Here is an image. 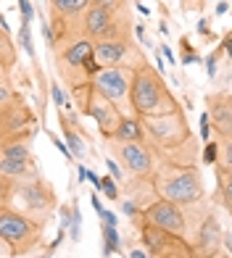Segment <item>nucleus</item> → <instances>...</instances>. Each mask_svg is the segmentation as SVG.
<instances>
[{
  "mask_svg": "<svg viewBox=\"0 0 232 258\" xmlns=\"http://www.w3.org/2000/svg\"><path fill=\"white\" fill-rule=\"evenodd\" d=\"M108 27H111V14H108V11H100V8L92 6V8L87 11V16H85V29H87V34H92V37H100V34L108 32Z\"/></svg>",
  "mask_w": 232,
  "mask_h": 258,
  "instance_id": "f8f14e48",
  "label": "nucleus"
},
{
  "mask_svg": "<svg viewBox=\"0 0 232 258\" xmlns=\"http://www.w3.org/2000/svg\"><path fill=\"white\" fill-rule=\"evenodd\" d=\"M19 45L27 50V55H34V45H32V34H29V24H24L19 29Z\"/></svg>",
  "mask_w": 232,
  "mask_h": 258,
  "instance_id": "4be33fe9",
  "label": "nucleus"
},
{
  "mask_svg": "<svg viewBox=\"0 0 232 258\" xmlns=\"http://www.w3.org/2000/svg\"><path fill=\"white\" fill-rule=\"evenodd\" d=\"M19 11H21V19H24V24H32L34 11H32V3H29V0H19Z\"/></svg>",
  "mask_w": 232,
  "mask_h": 258,
  "instance_id": "393cba45",
  "label": "nucleus"
},
{
  "mask_svg": "<svg viewBox=\"0 0 232 258\" xmlns=\"http://www.w3.org/2000/svg\"><path fill=\"white\" fill-rule=\"evenodd\" d=\"M208 105H211V111H208V119H214V124H216V129H219V135H222V137H229L232 121H229V100H227V95L211 98V100H208Z\"/></svg>",
  "mask_w": 232,
  "mask_h": 258,
  "instance_id": "9d476101",
  "label": "nucleus"
},
{
  "mask_svg": "<svg viewBox=\"0 0 232 258\" xmlns=\"http://www.w3.org/2000/svg\"><path fill=\"white\" fill-rule=\"evenodd\" d=\"M95 92L103 95L106 100H122L127 95V77L122 72H116V69H106V72H98L95 74Z\"/></svg>",
  "mask_w": 232,
  "mask_h": 258,
  "instance_id": "0eeeda50",
  "label": "nucleus"
},
{
  "mask_svg": "<svg viewBox=\"0 0 232 258\" xmlns=\"http://www.w3.org/2000/svg\"><path fill=\"white\" fill-rule=\"evenodd\" d=\"M92 53V42H87V40H79V42H74L72 45V50H66V55H64V61L69 63V66H82V61Z\"/></svg>",
  "mask_w": 232,
  "mask_h": 258,
  "instance_id": "2eb2a0df",
  "label": "nucleus"
},
{
  "mask_svg": "<svg viewBox=\"0 0 232 258\" xmlns=\"http://www.w3.org/2000/svg\"><path fill=\"white\" fill-rule=\"evenodd\" d=\"M87 3L90 0H53L55 11L58 14H66V16H72V14H77V11L87 8Z\"/></svg>",
  "mask_w": 232,
  "mask_h": 258,
  "instance_id": "6ab92c4d",
  "label": "nucleus"
},
{
  "mask_svg": "<svg viewBox=\"0 0 232 258\" xmlns=\"http://www.w3.org/2000/svg\"><path fill=\"white\" fill-rule=\"evenodd\" d=\"M79 227H82L79 208H72V216H69V232H72V240H79Z\"/></svg>",
  "mask_w": 232,
  "mask_h": 258,
  "instance_id": "5701e85b",
  "label": "nucleus"
},
{
  "mask_svg": "<svg viewBox=\"0 0 232 258\" xmlns=\"http://www.w3.org/2000/svg\"><path fill=\"white\" fill-rule=\"evenodd\" d=\"M216 158H219V148H216V143H208L206 145V153H203V163H216Z\"/></svg>",
  "mask_w": 232,
  "mask_h": 258,
  "instance_id": "b1692460",
  "label": "nucleus"
},
{
  "mask_svg": "<svg viewBox=\"0 0 232 258\" xmlns=\"http://www.w3.org/2000/svg\"><path fill=\"white\" fill-rule=\"evenodd\" d=\"M3 158H14V161H27L29 158V145L27 143H14L3 148Z\"/></svg>",
  "mask_w": 232,
  "mask_h": 258,
  "instance_id": "aec40b11",
  "label": "nucleus"
},
{
  "mask_svg": "<svg viewBox=\"0 0 232 258\" xmlns=\"http://www.w3.org/2000/svg\"><path fill=\"white\" fill-rule=\"evenodd\" d=\"M166 100V90L161 85V79L150 72V66H140L132 74V105L140 113H153L161 108V103Z\"/></svg>",
  "mask_w": 232,
  "mask_h": 258,
  "instance_id": "f257e3e1",
  "label": "nucleus"
},
{
  "mask_svg": "<svg viewBox=\"0 0 232 258\" xmlns=\"http://www.w3.org/2000/svg\"><path fill=\"white\" fill-rule=\"evenodd\" d=\"M201 137H203V140L211 137V119H208V113L201 116Z\"/></svg>",
  "mask_w": 232,
  "mask_h": 258,
  "instance_id": "bb28decb",
  "label": "nucleus"
},
{
  "mask_svg": "<svg viewBox=\"0 0 232 258\" xmlns=\"http://www.w3.org/2000/svg\"><path fill=\"white\" fill-rule=\"evenodd\" d=\"M113 137H119L122 143H137V140L143 137V129L135 119H122L119 126H116V132H113Z\"/></svg>",
  "mask_w": 232,
  "mask_h": 258,
  "instance_id": "4468645a",
  "label": "nucleus"
},
{
  "mask_svg": "<svg viewBox=\"0 0 232 258\" xmlns=\"http://www.w3.org/2000/svg\"><path fill=\"white\" fill-rule=\"evenodd\" d=\"M6 195H8V182L0 177V201H6Z\"/></svg>",
  "mask_w": 232,
  "mask_h": 258,
  "instance_id": "f704fd0d",
  "label": "nucleus"
},
{
  "mask_svg": "<svg viewBox=\"0 0 232 258\" xmlns=\"http://www.w3.org/2000/svg\"><path fill=\"white\" fill-rule=\"evenodd\" d=\"M143 242L153 258H193V248L180 234H171V232L158 229L153 224H145Z\"/></svg>",
  "mask_w": 232,
  "mask_h": 258,
  "instance_id": "7ed1b4c3",
  "label": "nucleus"
},
{
  "mask_svg": "<svg viewBox=\"0 0 232 258\" xmlns=\"http://www.w3.org/2000/svg\"><path fill=\"white\" fill-rule=\"evenodd\" d=\"M161 53H164V58H169V61L174 63V53H171V48H169V45H164V48H161Z\"/></svg>",
  "mask_w": 232,
  "mask_h": 258,
  "instance_id": "c9c22d12",
  "label": "nucleus"
},
{
  "mask_svg": "<svg viewBox=\"0 0 232 258\" xmlns=\"http://www.w3.org/2000/svg\"><path fill=\"white\" fill-rule=\"evenodd\" d=\"M100 219H103V224H108V227H116V216H113V214H108L106 208L100 211Z\"/></svg>",
  "mask_w": 232,
  "mask_h": 258,
  "instance_id": "7c9ffc66",
  "label": "nucleus"
},
{
  "mask_svg": "<svg viewBox=\"0 0 232 258\" xmlns=\"http://www.w3.org/2000/svg\"><path fill=\"white\" fill-rule=\"evenodd\" d=\"M201 248H206L208 253L216 250V242H219V221L214 216H208L206 219V224L201 227Z\"/></svg>",
  "mask_w": 232,
  "mask_h": 258,
  "instance_id": "ddd939ff",
  "label": "nucleus"
},
{
  "mask_svg": "<svg viewBox=\"0 0 232 258\" xmlns=\"http://www.w3.org/2000/svg\"><path fill=\"white\" fill-rule=\"evenodd\" d=\"M0 240L14 253H24L32 248V242L37 240V227L32 224L27 216L16 214V211L0 208Z\"/></svg>",
  "mask_w": 232,
  "mask_h": 258,
  "instance_id": "f03ea898",
  "label": "nucleus"
},
{
  "mask_svg": "<svg viewBox=\"0 0 232 258\" xmlns=\"http://www.w3.org/2000/svg\"><path fill=\"white\" fill-rule=\"evenodd\" d=\"M130 255H132V258H145V253H143V250H132Z\"/></svg>",
  "mask_w": 232,
  "mask_h": 258,
  "instance_id": "58836bf2",
  "label": "nucleus"
},
{
  "mask_svg": "<svg viewBox=\"0 0 232 258\" xmlns=\"http://www.w3.org/2000/svg\"><path fill=\"white\" fill-rule=\"evenodd\" d=\"M27 161H14V158H3L0 161V174L3 177H21V174H27Z\"/></svg>",
  "mask_w": 232,
  "mask_h": 258,
  "instance_id": "f3484780",
  "label": "nucleus"
},
{
  "mask_svg": "<svg viewBox=\"0 0 232 258\" xmlns=\"http://www.w3.org/2000/svg\"><path fill=\"white\" fill-rule=\"evenodd\" d=\"M92 208H95L98 214H100V211H103V206H100V201H98V198H92Z\"/></svg>",
  "mask_w": 232,
  "mask_h": 258,
  "instance_id": "4c0bfd02",
  "label": "nucleus"
},
{
  "mask_svg": "<svg viewBox=\"0 0 232 258\" xmlns=\"http://www.w3.org/2000/svg\"><path fill=\"white\" fill-rule=\"evenodd\" d=\"M98 190H100L103 195H106L108 201H116V198H119V190H116V182H113L111 177H103V179H100V187H98Z\"/></svg>",
  "mask_w": 232,
  "mask_h": 258,
  "instance_id": "412c9836",
  "label": "nucleus"
},
{
  "mask_svg": "<svg viewBox=\"0 0 232 258\" xmlns=\"http://www.w3.org/2000/svg\"><path fill=\"white\" fill-rule=\"evenodd\" d=\"M82 69H85V74H90V77H95L98 72H100V66H98V61H95V58H92V53L85 58V61H82Z\"/></svg>",
  "mask_w": 232,
  "mask_h": 258,
  "instance_id": "a878e982",
  "label": "nucleus"
},
{
  "mask_svg": "<svg viewBox=\"0 0 232 258\" xmlns=\"http://www.w3.org/2000/svg\"><path fill=\"white\" fill-rule=\"evenodd\" d=\"M119 156H122V161L132 171H137V174H148L150 171V153H148L143 145H137V143H122Z\"/></svg>",
  "mask_w": 232,
  "mask_h": 258,
  "instance_id": "6e6552de",
  "label": "nucleus"
},
{
  "mask_svg": "<svg viewBox=\"0 0 232 258\" xmlns=\"http://www.w3.org/2000/svg\"><path fill=\"white\" fill-rule=\"evenodd\" d=\"M145 216H148V224H153L158 229H166V232H174V234H180L185 229L182 211H180L177 203H171V201L153 203V206L145 211Z\"/></svg>",
  "mask_w": 232,
  "mask_h": 258,
  "instance_id": "39448f33",
  "label": "nucleus"
},
{
  "mask_svg": "<svg viewBox=\"0 0 232 258\" xmlns=\"http://www.w3.org/2000/svg\"><path fill=\"white\" fill-rule=\"evenodd\" d=\"M3 100H8V90L0 85V103H3Z\"/></svg>",
  "mask_w": 232,
  "mask_h": 258,
  "instance_id": "e433bc0d",
  "label": "nucleus"
},
{
  "mask_svg": "<svg viewBox=\"0 0 232 258\" xmlns=\"http://www.w3.org/2000/svg\"><path fill=\"white\" fill-rule=\"evenodd\" d=\"M90 3L95 6V8H100V11H111V8H116L119 0H90Z\"/></svg>",
  "mask_w": 232,
  "mask_h": 258,
  "instance_id": "cd10ccee",
  "label": "nucleus"
},
{
  "mask_svg": "<svg viewBox=\"0 0 232 258\" xmlns=\"http://www.w3.org/2000/svg\"><path fill=\"white\" fill-rule=\"evenodd\" d=\"M124 42L119 40H108V42H100V45H92V58L98 61V66H116L124 58Z\"/></svg>",
  "mask_w": 232,
  "mask_h": 258,
  "instance_id": "1a4fd4ad",
  "label": "nucleus"
},
{
  "mask_svg": "<svg viewBox=\"0 0 232 258\" xmlns=\"http://www.w3.org/2000/svg\"><path fill=\"white\" fill-rule=\"evenodd\" d=\"M122 211H124L127 216H132V214H135L137 208H135V203H130V201H127V203H122Z\"/></svg>",
  "mask_w": 232,
  "mask_h": 258,
  "instance_id": "72a5a7b5",
  "label": "nucleus"
},
{
  "mask_svg": "<svg viewBox=\"0 0 232 258\" xmlns=\"http://www.w3.org/2000/svg\"><path fill=\"white\" fill-rule=\"evenodd\" d=\"M201 192H203V187H201V177H198V171H195V169H190L188 174H182V177H177V179L166 182V187H164L166 201L177 203V206L198 201Z\"/></svg>",
  "mask_w": 232,
  "mask_h": 258,
  "instance_id": "20e7f679",
  "label": "nucleus"
},
{
  "mask_svg": "<svg viewBox=\"0 0 232 258\" xmlns=\"http://www.w3.org/2000/svg\"><path fill=\"white\" fill-rule=\"evenodd\" d=\"M21 198H24V203L29 208H50L53 206V192L42 182L24 187V190H21Z\"/></svg>",
  "mask_w": 232,
  "mask_h": 258,
  "instance_id": "9b49d317",
  "label": "nucleus"
},
{
  "mask_svg": "<svg viewBox=\"0 0 232 258\" xmlns=\"http://www.w3.org/2000/svg\"><path fill=\"white\" fill-rule=\"evenodd\" d=\"M61 124H64V137H66V148H69V153H72V158H82V156H85V143H82V137H79L74 129L66 124L64 116H61Z\"/></svg>",
  "mask_w": 232,
  "mask_h": 258,
  "instance_id": "dca6fc26",
  "label": "nucleus"
},
{
  "mask_svg": "<svg viewBox=\"0 0 232 258\" xmlns=\"http://www.w3.org/2000/svg\"><path fill=\"white\" fill-rule=\"evenodd\" d=\"M106 166H108V171H111V179H122V169L116 166L111 158H106Z\"/></svg>",
  "mask_w": 232,
  "mask_h": 258,
  "instance_id": "c756f323",
  "label": "nucleus"
},
{
  "mask_svg": "<svg viewBox=\"0 0 232 258\" xmlns=\"http://www.w3.org/2000/svg\"><path fill=\"white\" fill-rule=\"evenodd\" d=\"M103 242H106V248H103V255H111V253L119 250V232H116V227L103 224Z\"/></svg>",
  "mask_w": 232,
  "mask_h": 258,
  "instance_id": "a211bd4d",
  "label": "nucleus"
},
{
  "mask_svg": "<svg viewBox=\"0 0 232 258\" xmlns=\"http://www.w3.org/2000/svg\"><path fill=\"white\" fill-rule=\"evenodd\" d=\"M206 72H208V77H214V74H216V55H208V61H206Z\"/></svg>",
  "mask_w": 232,
  "mask_h": 258,
  "instance_id": "2f4dec72",
  "label": "nucleus"
},
{
  "mask_svg": "<svg viewBox=\"0 0 232 258\" xmlns=\"http://www.w3.org/2000/svg\"><path fill=\"white\" fill-rule=\"evenodd\" d=\"M53 143H55V148H58V150H61V153L66 156V161H72V153H69V148L61 143V140H58V137H53Z\"/></svg>",
  "mask_w": 232,
  "mask_h": 258,
  "instance_id": "473e14b6",
  "label": "nucleus"
},
{
  "mask_svg": "<svg viewBox=\"0 0 232 258\" xmlns=\"http://www.w3.org/2000/svg\"><path fill=\"white\" fill-rule=\"evenodd\" d=\"M85 113H90L92 119L98 121V126H100L103 135H113L116 126H119V121H122V116H119V111H116V105H113L111 100H106L103 95L95 98V92H92V98H90V103H87Z\"/></svg>",
  "mask_w": 232,
  "mask_h": 258,
  "instance_id": "423d86ee",
  "label": "nucleus"
},
{
  "mask_svg": "<svg viewBox=\"0 0 232 258\" xmlns=\"http://www.w3.org/2000/svg\"><path fill=\"white\" fill-rule=\"evenodd\" d=\"M50 90H53V100H55V105H66V98H64V90L58 87V85H50Z\"/></svg>",
  "mask_w": 232,
  "mask_h": 258,
  "instance_id": "c85d7f7f",
  "label": "nucleus"
}]
</instances>
